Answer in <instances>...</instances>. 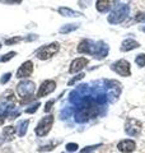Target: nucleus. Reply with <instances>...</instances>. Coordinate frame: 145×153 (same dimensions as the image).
I'll use <instances>...</instances> for the list:
<instances>
[{"mask_svg": "<svg viewBox=\"0 0 145 153\" xmlns=\"http://www.w3.org/2000/svg\"><path fill=\"white\" fill-rule=\"evenodd\" d=\"M129 13H130L129 5H126V4H121V5H117L109 13L107 21L111 23V25H118V23L124 22L125 19H126Z\"/></svg>", "mask_w": 145, "mask_h": 153, "instance_id": "f257e3e1", "label": "nucleus"}, {"mask_svg": "<svg viewBox=\"0 0 145 153\" xmlns=\"http://www.w3.org/2000/svg\"><path fill=\"white\" fill-rule=\"evenodd\" d=\"M59 50H60V44L52 42L50 45H45V46L40 47L36 52V56L40 60H47V59H50V57L54 56L55 54H57Z\"/></svg>", "mask_w": 145, "mask_h": 153, "instance_id": "f03ea898", "label": "nucleus"}, {"mask_svg": "<svg viewBox=\"0 0 145 153\" xmlns=\"http://www.w3.org/2000/svg\"><path fill=\"white\" fill-rule=\"evenodd\" d=\"M99 45H101V42L97 44V42L92 41V40H83L78 45V49L76 50H78V52H80V54H89L95 57L97 54H98Z\"/></svg>", "mask_w": 145, "mask_h": 153, "instance_id": "7ed1b4c3", "label": "nucleus"}, {"mask_svg": "<svg viewBox=\"0 0 145 153\" xmlns=\"http://www.w3.org/2000/svg\"><path fill=\"white\" fill-rule=\"evenodd\" d=\"M52 124H54V116H52V115H47V116L42 117L41 120H40V123L37 124L35 133L37 134L38 137H45V135H47L48 131L51 130Z\"/></svg>", "mask_w": 145, "mask_h": 153, "instance_id": "20e7f679", "label": "nucleus"}, {"mask_svg": "<svg viewBox=\"0 0 145 153\" xmlns=\"http://www.w3.org/2000/svg\"><path fill=\"white\" fill-rule=\"evenodd\" d=\"M36 89V84L32 80H22L21 83L17 85V93L21 98L31 97Z\"/></svg>", "mask_w": 145, "mask_h": 153, "instance_id": "39448f33", "label": "nucleus"}, {"mask_svg": "<svg viewBox=\"0 0 145 153\" xmlns=\"http://www.w3.org/2000/svg\"><path fill=\"white\" fill-rule=\"evenodd\" d=\"M111 69L121 76H130V74H131V66H130V63L125 59H121L118 61H116V63H113L111 65Z\"/></svg>", "mask_w": 145, "mask_h": 153, "instance_id": "423d86ee", "label": "nucleus"}, {"mask_svg": "<svg viewBox=\"0 0 145 153\" xmlns=\"http://www.w3.org/2000/svg\"><path fill=\"white\" fill-rule=\"evenodd\" d=\"M140 130H141V123L136 119L130 117L126 120V124H125V133L130 137H136L139 135Z\"/></svg>", "mask_w": 145, "mask_h": 153, "instance_id": "0eeeda50", "label": "nucleus"}, {"mask_svg": "<svg viewBox=\"0 0 145 153\" xmlns=\"http://www.w3.org/2000/svg\"><path fill=\"white\" fill-rule=\"evenodd\" d=\"M55 88H56V83L54 82V80H45V82L41 84V87L37 92V98H41V97H43V96H47V94L52 93L55 91Z\"/></svg>", "mask_w": 145, "mask_h": 153, "instance_id": "6e6552de", "label": "nucleus"}, {"mask_svg": "<svg viewBox=\"0 0 145 153\" xmlns=\"http://www.w3.org/2000/svg\"><path fill=\"white\" fill-rule=\"evenodd\" d=\"M32 71H33V63L31 60L24 61L17 71V78H27V76L32 74Z\"/></svg>", "mask_w": 145, "mask_h": 153, "instance_id": "1a4fd4ad", "label": "nucleus"}, {"mask_svg": "<svg viewBox=\"0 0 145 153\" xmlns=\"http://www.w3.org/2000/svg\"><path fill=\"white\" fill-rule=\"evenodd\" d=\"M87 64H88V59L87 57H78V59L72 60V63L70 64V68H69V73L70 74L78 73L84 66H87Z\"/></svg>", "mask_w": 145, "mask_h": 153, "instance_id": "9d476101", "label": "nucleus"}, {"mask_svg": "<svg viewBox=\"0 0 145 153\" xmlns=\"http://www.w3.org/2000/svg\"><path fill=\"white\" fill-rule=\"evenodd\" d=\"M117 149L122 153H131L136 149V143L131 139H125L121 140L117 144Z\"/></svg>", "mask_w": 145, "mask_h": 153, "instance_id": "9b49d317", "label": "nucleus"}, {"mask_svg": "<svg viewBox=\"0 0 145 153\" xmlns=\"http://www.w3.org/2000/svg\"><path fill=\"white\" fill-rule=\"evenodd\" d=\"M116 1H117V0H97L95 8L99 13H106L115 5Z\"/></svg>", "mask_w": 145, "mask_h": 153, "instance_id": "f8f14e48", "label": "nucleus"}, {"mask_svg": "<svg viewBox=\"0 0 145 153\" xmlns=\"http://www.w3.org/2000/svg\"><path fill=\"white\" fill-rule=\"evenodd\" d=\"M139 46H140V44L138 41L132 40V38H126V40H124L122 44H121V51H124V52L131 51V50L138 49Z\"/></svg>", "mask_w": 145, "mask_h": 153, "instance_id": "ddd939ff", "label": "nucleus"}, {"mask_svg": "<svg viewBox=\"0 0 145 153\" xmlns=\"http://www.w3.org/2000/svg\"><path fill=\"white\" fill-rule=\"evenodd\" d=\"M59 13L62 17H80V16H83L81 13H78V12L72 10V9H70V8H66V7L59 8Z\"/></svg>", "mask_w": 145, "mask_h": 153, "instance_id": "4468645a", "label": "nucleus"}, {"mask_svg": "<svg viewBox=\"0 0 145 153\" xmlns=\"http://www.w3.org/2000/svg\"><path fill=\"white\" fill-rule=\"evenodd\" d=\"M28 124H30V120H23L21 123H18V135L19 137H24L27 133V129H28Z\"/></svg>", "mask_w": 145, "mask_h": 153, "instance_id": "2eb2a0df", "label": "nucleus"}, {"mask_svg": "<svg viewBox=\"0 0 145 153\" xmlns=\"http://www.w3.org/2000/svg\"><path fill=\"white\" fill-rule=\"evenodd\" d=\"M78 27L79 25H76V23H71V25H65V26H62L59 32L62 33V35H66V33H70V32H74L75 30H78Z\"/></svg>", "mask_w": 145, "mask_h": 153, "instance_id": "dca6fc26", "label": "nucleus"}, {"mask_svg": "<svg viewBox=\"0 0 145 153\" xmlns=\"http://www.w3.org/2000/svg\"><path fill=\"white\" fill-rule=\"evenodd\" d=\"M16 133H17V129L14 126H7V128H4V130H3L4 137H7L9 140L13 139V137H14V134Z\"/></svg>", "mask_w": 145, "mask_h": 153, "instance_id": "f3484780", "label": "nucleus"}, {"mask_svg": "<svg viewBox=\"0 0 145 153\" xmlns=\"http://www.w3.org/2000/svg\"><path fill=\"white\" fill-rule=\"evenodd\" d=\"M17 55V52H14V51H10V52H8V54H5V55H3L1 57H0V61L1 63H7V61H9L10 59H13L14 56Z\"/></svg>", "mask_w": 145, "mask_h": 153, "instance_id": "a211bd4d", "label": "nucleus"}, {"mask_svg": "<svg viewBox=\"0 0 145 153\" xmlns=\"http://www.w3.org/2000/svg\"><path fill=\"white\" fill-rule=\"evenodd\" d=\"M135 63H136L140 68L145 66V54H139L136 56V59H135Z\"/></svg>", "mask_w": 145, "mask_h": 153, "instance_id": "6ab92c4d", "label": "nucleus"}, {"mask_svg": "<svg viewBox=\"0 0 145 153\" xmlns=\"http://www.w3.org/2000/svg\"><path fill=\"white\" fill-rule=\"evenodd\" d=\"M78 148H79V146L76 144V143H67L66 144L67 152H75V151H78Z\"/></svg>", "mask_w": 145, "mask_h": 153, "instance_id": "aec40b11", "label": "nucleus"}, {"mask_svg": "<svg viewBox=\"0 0 145 153\" xmlns=\"http://www.w3.org/2000/svg\"><path fill=\"white\" fill-rule=\"evenodd\" d=\"M40 102H37V103H35V105H32V106H30L28 108H26V112L27 114H33V112H36L37 111V108L40 107Z\"/></svg>", "mask_w": 145, "mask_h": 153, "instance_id": "412c9836", "label": "nucleus"}, {"mask_svg": "<svg viewBox=\"0 0 145 153\" xmlns=\"http://www.w3.org/2000/svg\"><path fill=\"white\" fill-rule=\"evenodd\" d=\"M0 3L7 5H16V4H21L22 0H0Z\"/></svg>", "mask_w": 145, "mask_h": 153, "instance_id": "4be33fe9", "label": "nucleus"}, {"mask_svg": "<svg viewBox=\"0 0 145 153\" xmlns=\"http://www.w3.org/2000/svg\"><path fill=\"white\" fill-rule=\"evenodd\" d=\"M23 38L22 37H13V38H8V40H5V44L7 45H13V44H17V42L22 41Z\"/></svg>", "mask_w": 145, "mask_h": 153, "instance_id": "5701e85b", "label": "nucleus"}, {"mask_svg": "<svg viewBox=\"0 0 145 153\" xmlns=\"http://www.w3.org/2000/svg\"><path fill=\"white\" fill-rule=\"evenodd\" d=\"M84 76H85V74H84V73H80L78 76H75V78H72V79H71V80H70V82L67 83V84H69V85H72V84H74V83L76 82V80H80V79H83Z\"/></svg>", "mask_w": 145, "mask_h": 153, "instance_id": "b1692460", "label": "nucleus"}, {"mask_svg": "<svg viewBox=\"0 0 145 153\" xmlns=\"http://www.w3.org/2000/svg\"><path fill=\"white\" fill-rule=\"evenodd\" d=\"M10 76H12V74H10V73L4 74V75L1 76V79H0V83H1V84H5L7 82H9V79H10Z\"/></svg>", "mask_w": 145, "mask_h": 153, "instance_id": "393cba45", "label": "nucleus"}, {"mask_svg": "<svg viewBox=\"0 0 145 153\" xmlns=\"http://www.w3.org/2000/svg\"><path fill=\"white\" fill-rule=\"evenodd\" d=\"M136 21L141 22V23H145V13H138L136 14Z\"/></svg>", "mask_w": 145, "mask_h": 153, "instance_id": "a878e982", "label": "nucleus"}, {"mask_svg": "<svg viewBox=\"0 0 145 153\" xmlns=\"http://www.w3.org/2000/svg\"><path fill=\"white\" fill-rule=\"evenodd\" d=\"M54 100H50V101H48L47 103H46V107H45V112H48L50 111V110L52 108V105H54Z\"/></svg>", "mask_w": 145, "mask_h": 153, "instance_id": "bb28decb", "label": "nucleus"}, {"mask_svg": "<svg viewBox=\"0 0 145 153\" xmlns=\"http://www.w3.org/2000/svg\"><path fill=\"white\" fill-rule=\"evenodd\" d=\"M102 144H98V146H92V147H87V148H84L83 151H81V153H87V152H90V151H93V149H95V148H98V147H101Z\"/></svg>", "mask_w": 145, "mask_h": 153, "instance_id": "cd10ccee", "label": "nucleus"}, {"mask_svg": "<svg viewBox=\"0 0 145 153\" xmlns=\"http://www.w3.org/2000/svg\"><path fill=\"white\" fill-rule=\"evenodd\" d=\"M52 149H54V146H52V144H50V146L41 147V148H40V149H38V151H40V152H46V151H52Z\"/></svg>", "mask_w": 145, "mask_h": 153, "instance_id": "c85d7f7f", "label": "nucleus"}, {"mask_svg": "<svg viewBox=\"0 0 145 153\" xmlns=\"http://www.w3.org/2000/svg\"><path fill=\"white\" fill-rule=\"evenodd\" d=\"M37 38H38V36H36V35H30L28 37H26V38H24V40L30 42V41H35V40H37Z\"/></svg>", "mask_w": 145, "mask_h": 153, "instance_id": "c756f323", "label": "nucleus"}, {"mask_svg": "<svg viewBox=\"0 0 145 153\" xmlns=\"http://www.w3.org/2000/svg\"><path fill=\"white\" fill-rule=\"evenodd\" d=\"M141 31H143V32H145V26H144V27L141 28Z\"/></svg>", "mask_w": 145, "mask_h": 153, "instance_id": "7c9ffc66", "label": "nucleus"}, {"mask_svg": "<svg viewBox=\"0 0 145 153\" xmlns=\"http://www.w3.org/2000/svg\"><path fill=\"white\" fill-rule=\"evenodd\" d=\"M0 49H1V44H0Z\"/></svg>", "mask_w": 145, "mask_h": 153, "instance_id": "2f4dec72", "label": "nucleus"}]
</instances>
